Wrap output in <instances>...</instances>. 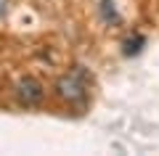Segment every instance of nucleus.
Segmentation results:
<instances>
[{"mask_svg": "<svg viewBox=\"0 0 159 156\" xmlns=\"http://www.w3.org/2000/svg\"><path fill=\"white\" fill-rule=\"evenodd\" d=\"M13 98H16V103L24 106V109H37L40 103L45 100V85L40 82L37 77L24 74V77H19L16 82H13Z\"/></svg>", "mask_w": 159, "mask_h": 156, "instance_id": "f03ea898", "label": "nucleus"}, {"mask_svg": "<svg viewBox=\"0 0 159 156\" xmlns=\"http://www.w3.org/2000/svg\"><path fill=\"white\" fill-rule=\"evenodd\" d=\"M96 11H98V19H101L106 27H119L122 19H125L122 11H119V6H117V0H98Z\"/></svg>", "mask_w": 159, "mask_h": 156, "instance_id": "7ed1b4c3", "label": "nucleus"}, {"mask_svg": "<svg viewBox=\"0 0 159 156\" xmlns=\"http://www.w3.org/2000/svg\"><path fill=\"white\" fill-rule=\"evenodd\" d=\"M138 45H143V37L141 34H135V37H127L125 42H122V48H125V56H133V53H138Z\"/></svg>", "mask_w": 159, "mask_h": 156, "instance_id": "20e7f679", "label": "nucleus"}, {"mask_svg": "<svg viewBox=\"0 0 159 156\" xmlns=\"http://www.w3.org/2000/svg\"><path fill=\"white\" fill-rule=\"evenodd\" d=\"M8 11H11V0H0V19L8 16Z\"/></svg>", "mask_w": 159, "mask_h": 156, "instance_id": "39448f33", "label": "nucleus"}, {"mask_svg": "<svg viewBox=\"0 0 159 156\" xmlns=\"http://www.w3.org/2000/svg\"><path fill=\"white\" fill-rule=\"evenodd\" d=\"M53 95L64 106H85L88 103V82L82 79V72H66L56 77Z\"/></svg>", "mask_w": 159, "mask_h": 156, "instance_id": "f257e3e1", "label": "nucleus"}]
</instances>
